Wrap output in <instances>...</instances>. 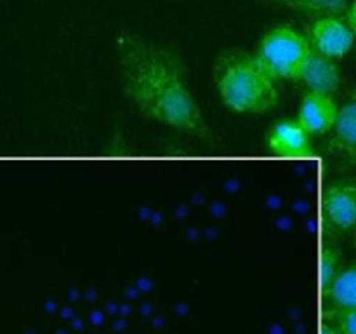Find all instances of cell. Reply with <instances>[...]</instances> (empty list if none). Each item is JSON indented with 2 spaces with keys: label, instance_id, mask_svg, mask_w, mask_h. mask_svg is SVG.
<instances>
[{
  "label": "cell",
  "instance_id": "11",
  "mask_svg": "<svg viewBox=\"0 0 356 334\" xmlns=\"http://www.w3.org/2000/svg\"><path fill=\"white\" fill-rule=\"evenodd\" d=\"M322 298L323 306L329 308H356V263L344 267Z\"/></svg>",
  "mask_w": 356,
  "mask_h": 334
},
{
  "label": "cell",
  "instance_id": "14",
  "mask_svg": "<svg viewBox=\"0 0 356 334\" xmlns=\"http://www.w3.org/2000/svg\"><path fill=\"white\" fill-rule=\"evenodd\" d=\"M346 21H348V24H350V26H351V30H353L355 35H356V0H353V2H351L350 9H348Z\"/></svg>",
  "mask_w": 356,
  "mask_h": 334
},
{
  "label": "cell",
  "instance_id": "12",
  "mask_svg": "<svg viewBox=\"0 0 356 334\" xmlns=\"http://www.w3.org/2000/svg\"><path fill=\"white\" fill-rule=\"evenodd\" d=\"M343 270V250L334 242L332 237L325 235V240L322 244V253H320V285H322V292L332 285V282L339 277Z\"/></svg>",
  "mask_w": 356,
  "mask_h": 334
},
{
  "label": "cell",
  "instance_id": "5",
  "mask_svg": "<svg viewBox=\"0 0 356 334\" xmlns=\"http://www.w3.org/2000/svg\"><path fill=\"white\" fill-rule=\"evenodd\" d=\"M306 37L313 51L337 61L353 49L356 35L348 24L346 17L329 16L313 21Z\"/></svg>",
  "mask_w": 356,
  "mask_h": 334
},
{
  "label": "cell",
  "instance_id": "1",
  "mask_svg": "<svg viewBox=\"0 0 356 334\" xmlns=\"http://www.w3.org/2000/svg\"><path fill=\"white\" fill-rule=\"evenodd\" d=\"M115 58L125 97L141 117L211 141V125L191 93L186 66L177 52L136 33H120Z\"/></svg>",
  "mask_w": 356,
  "mask_h": 334
},
{
  "label": "cell",
  "instance_id": "2",
  "mask_svg": "<svg viewBox=\"0 0 356 334\" xmlns=\"http://www.w3.org/2000/svg\"><path fill=\"white\" fill-rule=\"evenodd\" d=\"M212 77L222 104L233 113L263 115L278 104L277 79L256 54L240 49L221 52L214 63Z\"/></svg>",
  "mask_w": 356,
  "mask_h": 334
},
{
  "label": "cell",
  "instance_id": "13",
  "mask_svg": "<svg viewBox=\"0 0 356 334\" xmlns=\"http://www.w3.org/2000/svg\"><path fill=\"white\" fill-rule=\"evenodd\" d=\"M323 320L334 324L341 334H356V308L323 306Z\"/></svg>",
  "mask_w": 356,
  "mask_h": 334
},
{
  "label": "cell",
  "instance_id": "3",
  "mask_svg": "<svg viewBox=\"0 0 356 334\" xmlns=\"http://www.w3.org/2000/svg\"><path fill=\"white\" fill-rule=\"evenodd\" d=\"M312 52L308 37L292 26H277L261 38L256 56L275 79L298 80Z\"/></svg>",
  "mask_w": 356,
  "mask_h": 334
},
{
  "label": "cell",
  "instance_id": "15",
  "mask_svg": "<svg viewBox=\"0 0 356 334\" xmlns=\"http://www.w3.org/2000/svg\"><path fill=\"white\" fill-rule=\"evenodd\" d=\"M320 334H341L339 329H337L334 324L327 322V320H322V326H320Z\"/></svg>",
  "mask_w": 356,
  "mask_h": 334
},
{
  "label": "cell",
  "instance_id": "9",
  "mask_svg": "<svg viewBox=\"0 0 356 334\" xmlns=\"http://www.w3.org/2000/svg\"><path fill=\"white\" fill-rule=\"evenodd\" d=\"M298 82L306 86L309 93H320L332 96L341 86V70L334 59L325 58L313 51L306 61Z\"/></svg>",
  "mask_w": 356,
  "mask_h": 334
},
{
  "label": "cell",
  "instance_id": "10",
  "mask_svg": "<svg viewBox=\"0 0 356 334\" xmlns=\"http://www.w3.org/2000/svg\"><path fill=\"white\" fill-rule=\"evenodd\" d=\"M263 2L296 10V13L305 14L313 19L329 16L346 17L348 9L351 6V0H263Z\"/></svg>",
  "mask_w": 356,
  "mask_h": 334
},
{
  "label": "cell",
  "instance_id": "4",
  "mask_svg": "<svg viewBox=\"0 0 356 334\" xmlns=\"http://www.w3.org/2000/svg\"><path fill=\"white\" fill-rule=\"evenodd\" d=\"M322 221L327 237L356 230V176L339 177L323 186Z\"/></svg>",
  "mask_w": 356,
  "mask_h": 334
},
{
  "label": "cell",
  "instance_id": "16",
  "mask_svg": "<svg viewBox=\"0 0 356 334\" xmlns=\"http://www.w3.org/2000/svg\"><path fill=\"white\" fill-rule=\"evenodd\" d=\"M355 247H356V233H355Z\"/></svg>",
  "mask_w": 356,
  "mask_h": 334
},
{
  "label": "cell",
  "instance_id": "6",
  "mask_svg": "<svg viewBox=\"0 0 356 334\" xmlns=\"http://www.w3.org/2000/svg\"><path fill=\"white\" fill-rule=\"evenodd\" d=\"M264 146L278 159H313L316 157L312 134L296 120H280L266 132Z\"/></svg>",
  "mask_w": 356,
  "mask_h": 334
},
{
  "label": "cell",
  "instance_id": "7",
  "mask_svg": "<svg viewBox=\"0 0 356 334\" xmlns=\"http://www.w3.org/2000/svg\"><path fill=\"white\" fill-rule=\"evenodd\" d=\"M325 155L343 167H356V93L339 106L336 125L327 138Z\"/></svg>",
  "mask_w": 356,
  "mask_h": 334
},
{
  "label": "cell",
  "instance_id": "8",
  "mask_svg": "<svg viewBox=\"0 0 356 334\" xmlns=\"http://www.w3.org/2000/svg\"><path fill=\"white\" fill-rule=\"evenodd\" d=\"M339 115L336 100L329 94L308 93L301 101L298 111V122L312 136L329 134L334 129Z\"/></svg>",
  "mask_w": 356,
  "mask_h": 334
}]
</instances>
